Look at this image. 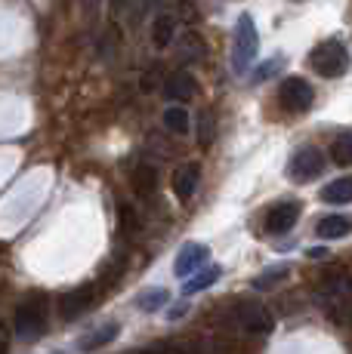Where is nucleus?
<instances>
[{
	"mask_svg": "<svg viewBox=\"0 0 352 354\" xmlns=\"http://www.w3.org/2000/svg\"><path fill=\"white\" fill-rule=\"evenodd\" d=\"M222 324H229L232 330L247 333V336H266V333H272L275 317L263 302L241 299V302H232L226 311H222Z\"/></svg>",
	"mask_w": 352,
	"mask_h": 354,
	"instance_id": "1",
	"label": "nucleus"
},
{
	"mask_svg": "<svg viewBox=\"0 0 352 354\" xmlns=\"http://www.w3.org/2000/svg\"><path fill=\"white\" fill-rule=\"evenodd\" d=\"M318 299H322V305L328 308L331 321H349L352 315V277L346 271L334 268L324 274V281L318 283Z\"/></svg>",
	"mask_w": 352,
	"mask_h": 354,
	"instance_id": "2",
	"label": "nucleus"
},
{
	"mask_svg": "<svg viewBox=\"0 0 352 354\" xmlns=\"http://www.w3.org/2000/svg\"><path fill=\"white\" fill-rule=\"evenodd\" d=\"M309 68L322 77H343L349 71V50L340 40H324L309 53Z\"/></svg>",
	"mask_w": 352,
	"mask_h": 354,
	"instance_id": "3",
	"label": "nucleus"
},
{
	"mask_svg": "<svg viewBox=\"0 0 352 354\" xmlns=\"http://www.w3.org/2000/svg\"><path fill=\"white\" fill-rule=\"evenodd\" d=\"M12 326H16L19 339H37L40 333L46 330V296L44 292H35L28 296L12 315Z\"/></svg>",
	"mask_w": 352,
	"mask_h": 354,
	"instance_id": "4",
	"label": "nucleus"
},
{
	"mask_svg": "<svg viewBox=\"0 0 352 354\" xmlns=\"http://www.w3.org/2000/svg\"><path fill=\"white\" fill-rule=\"evenodd\" d=\"M256 50H260V34H256L254 19L238 16V25H235V44H232V68L238 74H247V68L254 65Z\"/></svg>",
	"mask_w": 352,
	"mask_h": 354,
	"instance_id": "5",
	"label": "nucleus"
},
{
	"mask_svg": "<svg viewBox=\"0 0 352 354\" xmlns=\"http://www.w3.org/2000/svg\"><path fill=\"white\" fill-rule=\"evenodd\" d=\"M290 179L294 182H313L315 176L324 173V154L318 148H300V151L290 158V167H288Z\"/></svg>",
	"mask_w": 352,
	"mask_h": 354,
	"instance_id": "6",
	"label": "nucleus"
},
{
	"mask_svg": "<svg viewBox=\"0 0 352 354\" xmlns=\"http://www.w3.org/2000/svg\"><path fill=\"white\" fill-rule=\"evenodd\" d=\"M93 299H96V287H93V283H84V287H74L69 292H62L56 302L59 317H62V321H78V317L93 305Z\"/></svg>",
	"mask_w": 352,
	"mask_h": 354,
	"instance_id": "7",
	"label": "nucleus"
},
{
	"mask_svg": "<svg viewBox=\"0 0 352 354\" xmlns=\"http://www.w3.org/2000/svg\"><path fill=\"white\" fill-rule=\"evenodd\" d=\"M279 99H281V105L288 108V111H294V114H303L309 105H313V99H315V93H313V86L306 84L303 77H288V80H281V90H279Z\"/></svg>",
	"mask_w": 352,
	"mask_h": 354,
	"instance_id": "8",
	"label": "nucleus"
},
{
	"mask_svg": "<svg viewBox=\"0 0 352 354\" xmlns=\"http://www.w3.org/2000/svg\"><path fill=\"white\" fill-rule=\"evenodd\" d=\"M297 219H300V203L297 201H281V203H275V207L266 209L263 228H266L269 234H288V231L297 225Z\"/></svg>",
	"mask_w": 352,
	"mask_h": 354,
	"instance_id": "9",
	"label": "nucleus"
},
{
	"mask_svg": "<svg viewBox=\"0 0 352 354\" xmlns=\"http://www.w3.org/2000/svg\"><path fill=\"white\" fill-rule=\"evenodd\" d=\"M207 247L204 243H186V247L179 250V256H176V262H173V271H176V277H192V274H198L201 268H204V262H207Z\"/></svg>",
	"mask_w": 352,
	"mask_h": 354,
	"instance_id": "10",
	"label": "nucleus"
},
{
	"mask_svg": "<svg viewBox=\"0 0 352 354\" xmlns=\"http://www.w3.org/2000/svg\"><path fill=\"white\" fill-rule=\"evenodd\" d=\"M198 185H201V167H198V163H182V167H176V173H173V194L179 197V201L195 197Z\"/></svg>",
	"mask_w": 352,
	"mask_h": 354,
	"instance_id": "11",
	"label": "nucleus"
},
{
	"mask_svg": "<svg viewBox=\"0 0 352 354\" xmlns=\"http://www.w3.org/2000/svg\"><path fill=\"white\" fill-rule=\"evenodd\" d=\"M118 336H121V324H118V321L103 324V326H96L93 333H87V336L80 339V342H78V351H84V354L99 351V348H105L108 342H114Z\"/></svg>",
	"mask_w": 352,
	"mask_h": 354,
	"instance_id": "12",
	"label": "nucleus"
},
{
	"mask_svg": "<svg viewBox=\"0 0 352 354\" xmlns=\"http://www.w3.org/2000/svg\"><path fill=\"white\" fill-rule=\"evenodd\" d=\"M195 93H198V84H195V77L188 71H176L164 86V96L173 102H188L195 99Z\"/></svg>",
	"mask_w": 352,
	"mask_h": 354,
	"instance_id": "13",
	"label": "nucleus"
},
{
	"mask_svg": "<svg viewBox=\"0 0 352 354\" xmlns=\"http://www.w3.org/2000/svg\"><path fill=\"white\" fill-rule=\"evenodd\" d=\"M133 188H137V194L142 201H152L155 192H158V169L152 163H139L133 169Z\"/></svg>",
	"mask_w": 352,
	"mask_h": 354,
	"instance_id": "14",
	"label": "nucleus"
},
{
	"mask_svg": "<svg viewBox=\"0 0 352 354\" xmlns=\"http://www.w3.org/2000/svg\"><path fill=\"white\" fill-rule=\"evenodd\" d=\"M352 231V219L349 216H324L315 225V234L322 241H337V237H346Z\"/></svg>",
	"mask_w": 352,
	"mask_h": 354,
	"instance_id": "15",
	"label": "nucleus"
},
{
	"mask_svg": "<svg viewBox=\"0 0 352 354\" xmlns=\"http://www.w3.org/2000/svg\"><path fill=\"white\" fill-rule=\"evenodd\" d=\"M322 201L324 203H352V176L334 179L322 188Z\"/></svg>",
	"mask_w": 352,
	"mask_h": 354,
	"instance_id": "16",
	"label": "nucleus"
},
{
	"mask_svg": "<svg viewBox=\"0 0 352 354\" xmlns=\"http://www.w3.org/2000/svg\"><path fill=\"white\" fill-rule=\"evenodd\" d=\"M167 302H170V292H167L164 287H148L146 292H139V296H137V308L146 311V315L161 311Z\"/></svg>",
	"mask_w": 352,
	"mask_h": 354,
	"instance_id": "17",
	"label": "nucleus"
},
{
	"mask_svg": "<svg viewBox=\"0 0 352 354\" xmlns=\"http://www.w3.org/2000/svg\"><path fill=\"white\" fill-rule=\"evenodd\" d=\"M220 277H222V268H220V265H213V268H204V271H198V274L186 277V283H182V292H186V296H192V292H201V290L213 287Z\"/></svg>",
	"mask_w": 352,
	"mask_h": 354,
	"instance_id": "18",
	"label": "nucleus"
},
{
	"mask_svg": "<svg viewBox=\"0 0 352 354\" xmlns=\"http://www.w3.org/2000/svg\"><path fill=\"white\" fill-rule=\"evenodd\" d=\"M331 160H334L337 167H352V133H343L334 139V145H331Z\"/></svg>",
	"mask_w": 352,
	"mask_h": 354,
	"instance_id": "19",
	"label": "nucleus"
},
{
	"mask_svg": "<svg viewBox=\"0 0 352 354\" xmlns=\"http://www.w3.org/2000/svg\"><path fill=\"white\" fill-rule=\"evenodd\" d=\"M164 127L176 136H186L188 133V111L186 108H167L164 111Z\"/></svg>",
	"mask_w": 352,
	"mask_h": 354,
	"instance_id": "20",
	"label": "nucleus"
},
{
	"mask_svg": "<svg viewBox=\"0 0 352 354\" xmlns=\"http://www.w3.org/2000/svg\"><path fill=\"white\" fill-rule=\"evenodd\" d=\"M152 37H155V46H167V44H170V40H173V19L170 16H161L158 22H155Z\"/></svg>",
	"mask_w": 352,
	"mask_h": 354,
	"instance_id": "21",
	"label": "nucleus"
},
{
	"mask_svg": "<svg viewBox=\"0 0 352 354\" xmlns=\"http://www.w3.org/2000/svg\"><path fill=\"white\" fill-rule=\"evenodd\" d=\"M204 56V46H201V40L195 37V34H186L179 44V59H188V62H195V59Z\"/></svg>",
	"mask_w": 352,
	"mask_h": 354,
	"instance_id": "22",
	"label": "nucleus"
},
{
	"mask_svg": "<svg viewBox=\"0 0 352 354\" xmlns=\"http://www.w3.org/2000/svg\"><path fill=\"white\" fill-rule=\"evenodd\" d=\"M281 277H288V268H275V271H269V274L254 277V283H250V287H254V290H263V287H269V283L281 281Z\"/></svg>",
	"mask_w": 352,
	"mask_h": 354,
	"instance_id": "23",
	"label": "nucleus"
},
{
	"mask_svg": "<svg viewBox=\"0 0 352 354\" xmlns=\"http://www.w3.org/2000/svg\"><path fill=\"white\" fill-rule=\"evenodd\" d=\"M137 225H139V219H137V213H133V207H121V231L124 234H130V231H137Z\"/></svg>",
	"mask_w": 352,
	"mask_h": 354,
	"instance_id": "24",
	"label": "nucleus"
},
{
	"mask_svg": "<svg viewBox=\"0 0 352 354\" xmlns=\"http://www.w3.org/2000/svg\"><path fill=\"white\" fill-rule=\"evenodd\" d=\"M142 354H186V351H182V342H161V345H155V348H148Z\"/></svg>",
	"mask_w": 352,
	"mask_h": 354,
	"instance_id": "25",
	"label": "nucleus"
},
{
	"mask_svg": "<svg viewBox=\"0 0 352 354\" xmlns=\"http://www.w3.org/2000/svg\"><path fill=\"white\" fill-rule=\"evenodd\" d=\"M279 68H281V59H269V65H266V68H260V71L254 74V80H269L275 71H279Z\"/></svg>",
	"mask_w": 352,
	"mask_h": 354,
	"instance_id": "26",
	"label": "nucleus"
},
{
	"mask_svg": "<svg viewBox=\"0 0 352 354\" xmlns=\"http://www.w3.org/2000/svg\"><path fill=\"white\" fill-rule=\"evenodd\" d=\"M211 142V114H201V145Z\"/></svg>",
	"mask_w": 352,
	"mask_h": 354,
	"instance_id": "27",
	"label": "nucleus"
},
{
	"mask_svg": "<svg viewBox=\"0 0 352 354\" xmlns=\"http://www.w3.org/2000/svg\"><path fill=\"white\" fill-rule=\"evenodd\" d=\"M10 351V330H6V324H0V354Z\"/></svg>",
	"mask_w": 352,
	"mask_h": 354,
	"instance_id": "28",
	"label": "nucleus"
},
{
	"mask_svg": "<svg viewBox=\"0 0 352 354\" xmlns=\"http://www.w3.org/2000/svg\"><path fill=\"white\" fill-rule=\"evenodd\" d=\"M124 3H127V0H112V6H114V10H118V12L124 10Z\"/></svg>",
	"mask_w": 352,
	"mask_h": 354,
	"instance_id": "29",
	"label": "nucleus"
}]
</instances>
